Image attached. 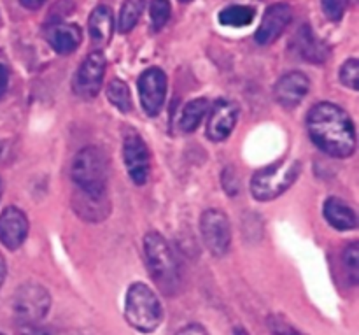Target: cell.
Returning <instances> with one entry per match:
<instances>
[{"instance_id": "cell-1", "label": "cell", "mask_w": 359, "mask_h": 335, "mask_svg": "<svg viewBox=\"0 0 359 335\" xmlns=\"http://www.w3.org/2000/svg\"><path fill=\"white\" fill-rule=\"evenodd\" d=\"M307 130L316 146L335 158H349L356 151L353 119L332 102L314 105L307 114Z\"/></svg>"}, {"instance_id": "cell-2", "label": "cell", "mask_w": 359, "mask_h": 335, "mask_svg": "<svg viewBox=\"0 0 359 335\" xmlns=\"http://www.w3.org/2000/svg\"><path fill=\"white\" fill-rule=\"evenodd\" d=\"M147 270L153 276L156 287L168 297H174L181 290V269L170 244L158 232H149L144 239Z\"/></svg>"}, {"instance_id": "cell-3", "label": "cell", "mask_w": 359, "mask_h": 335, "mask_svg": "<svg viewBox=\"0 0 359 335\" xmlns=\"http://www.w3.org/2000/svg\"><path fill=\"white\" fill-rule=\"evenodd\" d=\"M125 318L130 327L142 334H151L160 327L163 320V309L154 291L147 284L135 283L128 288Z\"/></svg>"}, {"instance_id": "cell-4", "label": "cell", "mask_w": 359, "mask_h": 335, "mask_svg": "<svg viewBox=\"0 0 359 335\" xmlns=\"http://www.w3.org/2000/svg\"><path fill=\"white\" fill-rule=\"evenodd\" d=\"M302 164L298 160H280L256 172L251 179V193L256 200H273L283 195L298 179Z\"/></svg>"}, {"instance_id": "cell-5", "label": "cell", "mask_w": 359, "mask_h": 335, "mask_svg": "<svg viewBox=\"0 0 359 335\" xmlns=\"http://www.w3.org/2000/svg\"><path fill=\"white\" fill-rule=\"evenodd\" d=\"M72 179L81 192L105 195L107 160L100 147L86 146L76 155L72 164Z\"/></svg>"}, {"instance_id": "cell-6", "label": "cell", "mask_w": 359, "mask_h": 335, "mask_svg": "<svg viewBox=\"0 0 359 335\" xmlns=\"http://www.w3.org/2000/svg\"><path fill=\"white\" fill-rule=\"evenodd\" d=\"M49 308H51L49 294L39 284H25L14 295V315L23 325H35V323L41 322L48 315Z\"/></svg>"}, {"instance_id": "cell-7", "label": "cell", "mask_w": 359, "mask_h": 335, "mask_svg": "<svg viewBox=\"0 0 359 335\" xmlns=\"http://www.w3.org/2000/svg\"><path fill=\"white\" fill-rule=\"evenodd\" d=\"M200 232L207 249L214 256L226 255L231 244V228L226 214L219 209H207L200 218Z\"/></svg>"}, {"instance_id": "cell-8", "label": "cell", "mask_w": 359, "mask_h": 335, "mask_svg": "<svg viewBox=\"0 0 359 335\" xmlns=\"http://www.w3.org/2000/svg\"><path fill=\"white\" fill-rule=\"evenodd\" d=\"M105 58L102 51H93L84 58L74 77V91L81 98H95L100 91L105 76Z\"/></svg>"}, {"instance_id": "cell-9", "label": "cell", "mask_w": 359, "mask_h": 335, "mask_svg": "<svg viewBox=\"0 0 359 335\" xmlns=\"http://www.w3.org/2000/svg\"><path fill=\"white\" fill-rule=\"evenodd\" d=\"M139 97L147 116L160 114L165 104V97H167V76L163 70L153 67L140 74Z\"/></svg>"}, {"instance_id": "cell-10", "label": "cell", "mask_w": 359, "mask_h": 335, "mask_svg": "<svg viewBox=\"0 0 359 335\" xmlns=\"http://www.w3.org/2000/svg\"><path fill=\"white\" fill-rule=\"evenodd\" d=\"M123 160L130 179L135 185H146L151 171L149 150L140 136H128L123 143Z\"/></svg>"}, {"instance_id": "cell-11", "label": "cell", "mask_w": 359, "mask_h": 335, "mask_svg": "<svg viewBox=\"0 0 359 335\" xmlns=\"http://www.w3.org/2000/svg\"><path fill=\"white\" fill-rule=\"evenodd\" d=\"M237 118L238 105L235 102L226 100V98H219L217 102H214L209 121H207V137L214 143H219V140L230 137L235 125H237Z\"/></svg>"}, {"instance_id": "cell-12", "label": "cell", "mask_w": 359, "mask_h": 335, "mask_svg": "<svg viewBox=\"0 0 359 335\" xmlns=\"http://www.w3.org/2000/svg\"><path fill=\"white\" fill-rule=\"evenodd\" d=\"M293 20V9L287 4H273L263 14V20L259 28L256 30L255 39L258 41V44L269 46L272 44L276 39H279L283 35V32L286 30L287 25Z\"/></svg>"}, {"instance_id": "cell-13", "label": "cell", "mask_w": 359, "mask_h": 335, "mask_svg": "<svg viewBox=\"0 0 359 335\" xmlns=\"http://www.w3.org/2000/svg\"><path fill=\"white\" fill-rule=\"evenodd\" d=\"M28 235V220L18 207H7L0 214V242L7 249H18Z\"/></svg>"}, {"instance_id": "cell-14", "label": "cell", "mask_w": 359, "mask_h": 335, "mask_svg": "<svg viewBox=\"0 0 359 335\" xmlns=\"http://www.w3.org/2000/svg\"><path fill=\"white\" fill-rule=\"evenodd\" d=\"M309 88H311V81L305 74L302 72H290L284 74L276 84V93L277 102H279L283 107L293 109L297 107L302 102V98L307 95Z\"/></svg>"}, {"instance_id": "cell-15", "label": "cell", "mask_w": 359, "mask_h": 335, "mask_svg": "<svg viewBox=\"0 0 359 335\" xmlns=\"http://www.w3.org/2000/svg\"><path fill=\"white\" fill-rule=\"evenodd\" d=\"M293 49L302 60L311 63H325L330 58V48L326 42L318 39L309 25L300 27L293 39Z\"/></svg>"}, {"instance_id": "cell-16", "label": "cell", "mask_w": 359, "mask_h": 335, "mask_svg": "<svg viewBox=\"0 0 359 335\" xmlns=\"http://www.w3.org/2000/svg\"><path fill=\"white\" fill-rule=\"evenodd\" d=\"M88 28H90V37L97 48H104L109 44L114 32V14L107 6L95 7L88 20Z\"/></svg>"}, {"instance_id": "cell-17", "label": "cell", "mask_w": 359, "mask_h": 335, "mask_svg": "<svg viewBox=\"0 0 359 335\" xmlns=\"http://www.w3.org/2000/svg\"><path fill=\"white\" fill-rule=\"evenodd\" d=\"M81 28L72 23H56L49 28L48 42L60 55H69L76 51L81 44Z\"/></svg>"}, {"instance_id": "cell-18", "label": "cell", "mask_w": 359, "mask_h": 335, "mask_svg": "<svg viewBox=\"0 0 359 335\" xmlns=\"http://www.w3.org/2000/svg\"><path fill=\"white\" fill-rule=\"evenodd\" d=\"M325 218L337 230H354L358 227L356 211L337 197H330L325 202Z\"/></svg>"}, {"instance_id": "cell-19", "label": "cell", "mask_w": 359, "mask_h": 335, "mask_svg": "<svg viewBox=\"0 0 359 335\" xmlns=\"http://www.w3.org/2000/svg\"><path fill=\"white\" fill-rule=\"evenodd\" d=\"M74 209L88 221H100L109 216V202L105 195H91L79 192L74 195Z\"/></svg>"}, {"instance_id": "cell-20", "label": "cell", "mask_w": 359, "mask_h": 335, "mask_svg": "<svg viewBox=\"0 0 359 335\" xmlns=\"http://www.w3.org/2000/svg\"><path fill=\"white\" fill-rule=\"evenodd\" d=\"M207 109H209L207 98H195L189 104H186V107L181 112V118H179V129L186 133L195 132L200 123H202Z\"/></svg>"}, {"instance_id": "cell-21", "label": "cell", "mask_w": 359, "mask_h": 335, "mask_svg": "<svg viewBox=\"0 0 359 335\" xmlns=\"http://www.w3.org/2000/svg\"><path fill=\"white\" fill-rule=\"evenodd\" d=\"M255 20V9L249 6H228L226 9H223L219 13V23L224 25V27H248V25L252 23Z\"/></svg>"}, {"instance_id": "cell-22", "label": "cell", "mask_w": 359, "mask_h": 335, "mask_svg": "<svg viewBox=\"0 0 359 335\" xmlns=\"http://www.w3.org/2000/svg\"><path fill=\"white\" fill-rule=\"evenodd\" d=\"M144 7H146V0H126L123 4L118 20V30L121 34H128L139 23L140 16L144 13Z\"/></svg>"}, {"instance_id": "cell-23", "label": "cell", "mask_w": 359, "mask_h": 335, "mask_svg": "<svg viewBox=\"0 0 359 335\" xmlns=\"http://www.w3.org/2000/svg\"><path fill=\"white\" fill-rule=\"evenodd\" d=\"M107 98L121 112L132 111V95H130V88L125 81L112 79L107 84Z\"/></svg>"}, {"instance_id": "cell-24", "label": "cell", "mask_w": 359, "mask_h": 335, "mask_svg": "<svg viewBox=\"0 0 359 335\" xmlns=\"http://www.w3.org/2000/svg\"><path fill=\"white\" fill-rule=\"evenodd\" d=\"M151 23L154 30H161L168 23L172 14V6L168 0H151Z\"/></svg>"}, {"instance_id": "cell-25", "label": "cell", "mask_w": 359, "mask_h": 335, "mask_svg": "<svg viewBox=\"0 0 359 335\" xmlns=\"http://www.w3.org/2000/svg\"><path fill=\"white\" fill-rule=\"evenodd\" d=\"M344 263H346L347 277L353 284H358L359 281V244L351 242L344 249Z\"/></svg>"}, {"instance_id": "cell-26", "label": "cell", "mask_w": 359, "mask_h": 335, "mask_svg": "<svg viewBox=\"0 0 359 335\" xmlns=\"http://www.w3.org/2000/svg\"><path fill=\"white\" fill-rule=\"evenodd\" d=\"M340 79L346 86L359 90V62L356 58H349L344 63L340 70Z\"/></svg>"}, {"instance_id": "cell-27", "label": "cell", "mask_w": 359, "mask_h": 335, "mask_svg": "<svg viewBox=\"0 0 359 335\" xmlns=\"http://www.w3.org/2000/svg\"><path fill=\"white\" fill-rule=\"evenodd\" d=\"M323 11H325L326 18L332 21H340L346 11V2L344 0H321Z\"/></svg>"}, {"instance_id": "cell-28", "label": "cell", "mask_w": 359, "mask_h": 335, "mask_svg": "<svg viewBox=\"0 0 359 335\" xmlns=\"http://www.w3.org/2000/svg\"><path fill=\"white\" fill-rule=\"evenodd\" d=\"M270 330H272L273 335H302L298 330H294L293 327L287 325L286 322L279 318H270Z\"/></svg>"}, {"instance_id": "cell-29", "label": "cell", "mask_w": 359, "mask_h": 335, "mask_svg": "<svg viewBox=\"0 0 359 335\" xmlns=\"http://www.w3.org/2000/svg\"><path fill=\"white\" fill-rule=\"evenodd\" d=\"M175 335H209V332L202 325H198V323H191V325L182 327Z\"/></svg>"}, {"instance_id": "cell-30", "label": "cell", "mask_w": 359, "mask_h": 335, "mask_svg": "<svg viewBox=\"0 0 359 335\" xmlns=\"http://www.w3.org/2000/svg\"><path fill=\"white\" fill-rule=\"evenodd\" d=\"M9 86V69L4 63H0V97L7 91Z\"/></svg>"}, {"instance_id": "cell-31", "label": "cell", "mask_w": 359, "mask_h": 335, "mask_svg": "<svg viewBox=\"0 0 359 335\" xmlns=\"http://www.w3.org/2000/svg\"><path fill=\"white\" fill-rule=\"evenodd\" d=\"M20 2H21V6L27 7V9L35 11V9H39V7L44 6V4L48 2V0H20Z\"/></svg>"}, {"instance_id": "cell-32", "label": "cell", "mask_w": 359, "mask_h": 335, "mask_svg": "<svg viewBox=\"0 0 359 335\" xmlns=\"http://www.w3.org/2000/svg\"><path fill=\"white\" fill-rule=\"evenodd\" d=\"M27 329L23 330V335H48L42 329H37L35 325H25Z\"/></svg>"}, {"instance_id": "cell-33", "label": "cell", "mask_w": 359, "mask_h": 335, "mask_svg": "<svg viewBox=\"0 0 359 335\" xmlns=\"http://www.w3.org/2000/svg\"><path fill=\"white\" fill-rule=\"evenodd\" d=\"M6 272H7L6 260H4V256L0 255V288H2V284H4V280H6Z\"/></svg>"}, {"instance_id": "cell-34", "label": "cell", "mask_w": 359, "mask_h": 335, "mask_svg": "<svg viewBox=\"0 0 359 335\" xmlns=\"http://www.w3.org/2000/svg\"><path fill=\"white\" fill-rule=\"evenodd\" d=\"M182 4H188V2H191V0H181Z\"/></svg>"}, {"instance_id": "cell-35", "label": "cell", "mask_w": 359, "mask_h": 335, "mask_svg": "<svg viewBox=\"0 0 359 335\" xmlns=\"http://www.w3.org/2000/svg\"><path fill=\"white\" fill-rule=\"evenodd\" d=\"M0 153H2V143H0Z\"/></svg>"}, {"instance_id": "cell-36", "label": "cell", "mask_w": 359, "mask_h": 335, "mask_svg": "<svg viewBox=\"0 0 359 335\" xmlns=\"http://www.w3.org/2000/svg\"><path fill=\"white\" fill-rule=\"evenodd\" d=\"M0 190H2V186H0Z\"/></svg>"}, {"instance_id": "cell-37", "label": "cell", "mask_w": 359, "mask_h": 335, "mask_svg": "<svg viewBox=\"0 0 359 335\" xmlns=\"http://www.w3.org/2000/svg\"><path fill=\"white\" fill-rule=\"evenodd\" d=\"M0 335H2V334H0Z\"/></svg>"}]
</instances>
